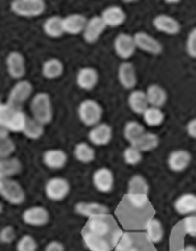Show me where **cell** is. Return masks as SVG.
Segmentation results:
<instances>
[{
	"label": "cell",
	"mask_w": 196,
	"mask_h": 251,
	"mask_svg": "<svg viewBox=\"0 0 196 251\" xmlns=\"http://www.w3.org/2000/svg\"><path fill=\"white\" fill-rule=\"evenodd\" d=\"M145 234L153 244L161 242L165 236V230L162 222L156 218H151L145 226Z\"/></svg>",
	"instance_id": "obj_31"
},
{
	"label": "cell",
	"mask_w": 196,
	"mask_h": 251,
	"mask_svg": "<svg viewBox=\"0 0 196 251\" xmlns=\"http://www.w3.org/2000/svg\"><path fill=\"white\" fill-rule=\"evenodd\" d=\"M166 2L170 4H174V3H179L180 1H178V0H172V1H166Z\"/></svg>",
	"instance_id": "obj_47"
},
{
	"label": "cell",
	"mask_w": 196,
	"mask_h": 251,
	"mask_svg": "<svg viewBox=\"0 0 196 251\" xmlns=\"http://www.w3.org/2000/svg\"><path fill=\"white\" fill-rule=\"evenodd\" d=\"M44 251H66V248L61 242L53 240L46 245Z\"/></svg>",
	"instance_id": "obj_44"
},
{
	"label": "cell",
	"mask_w": 196,
	"mask_h": 251,
	"mask_svg": "<svg viewBox=\"0 0 196 251\" xmlns=\"http://www.w3.org/2000/svg\"><path fill=\"white\" fill-rule=\"evenodd\" d=\"M122 234L109 215L88 219L81 232L83 241L90 251H113Z\"/></svg>",
	"instance_id": "obj_1"
},
{
	"label": "cell",
	"mask_w": 196,
	"mask_h": 251,
	"mask_svg": "<svg viewBox=\"0 0 196 251\" xmlns=\"http://www.w3.org/2000/svg\"><path fill=\"white\" fill-rule=\"evenodd\" d=\"M23 169L22 162L19 158L7 157L0 160V179H10L18 175Z\"/></svg>",
	"instance_id": "obj_30"
},
{
	"label": "cell",
	"mask_w": 196,
	"mask_h": 251,
	"mask_svg": "<svg viewBox=\"0 0 196 251\" xmlns=\"http://www.w3.org/2000/svg\"><path fill=\"white\" fill-rule=\"evenodd\" d=\"M186 130H187L188 135L191 138H193V139H196V118L189 121V123L187 124Z\"/></svg>",
	"instance_id": "obj_45"
},
{
	"label": "cell",
	"mask_w": 196,
	"mask_h": 251,
	"mask_svg": "<svg viewBox=\"0 0 196 251\" xmlns=\"http://www.w3.org/2000/svg\"><path fill=\"white\" fill-rule=\"evenodd\" d=\"M44 126L34 118H28L26 127L24 130V135L31 140H38L44 134Z\"/></svg>",
	"instance_id": "obj_36"
},
{
	"label": "cell",
	"mask_w": 196,
	"mask_h": 251,
	"mask_svg": "<svg viewBox=\"0 0 196 251\" xmlns=\"http://www.w3.org/2000/svg\"><path fill=\"white\" fill-rule=\"evenodd\" d=\"M134 40L137 48L152 55H159L164 50V46L161 42L150 34H147L145 32H138L135 34Z\"/></svg>",
	"instance_id": "obj_13"
},
{
	"label": "cell",
	"mask_w": 196,
	"mask_h": 251,
	"mask_svg": "<svg viewBox=\"0 0 196 251\" xmlns=\"http://www.w3.org/2000/svg\"><path fill=\"white\" fill-rule=\"evenodd\" d=\"M115 251H156V249L146 234L124 233Z\"/></svg>",
	"instance_id": "obj_3"
},
{
	"label": "cell",
	"mask_w": 196,
	"mask_h": 251,
	"mask_svg": "<svg viewBox=\"0 0 196 251\" xmlns=\"http://www.w3.org/2000/svg\"><path fill=\"white\" fill-rule=\"evenodd\" d=\"M176 211L181 216H196V194L184 193L174 203Z\"/></svg>",
	"instance_id": "obj_24"
},
{
	"label": "cell",
	"mask_w": 196,
	"mask_h": 251,
	"mask_svg": "<svg viewBox=\"0 0 196 251\" xmlns=\"http://www.w3.org/2000/svg\"><path fill=\"white\" fill-rule=\"evenodd\" d=\"M74 155L82 164H90L95 159V150L87 142H80L74 148Z\"/></svg>",
	"instance_id": "obj_33"
},
{
	"label": "cell",
	"mask_w": 196,
	"mask_h": 251,
	"mask_svg": "<svg viewBox=\"0 0 196 251\" xmlns=\"http://www.w3.org/2000/svg\"><path fill=\"white\" fill-rule=\"evenodd\" d=\"M128 104L133 112L136 115H143L149 107L146 92L142 90H133L128 97Z\"/></svg>",
	"instance_id": "obj_27"
},
{
	"label": "cell",
	"mask_w": 196,
	"mask_h": 251,
	"mask_svg": "<svg viewBox=\"0 0 196 251\" xmlns=\"http://www.w3.org/2000/svg\"><path fill=\"white\" fill-rule=\"evenodd\" d=\"M75 210L80 216L86 218H94V217H100L106 216L109 213V208L99 202H85L80 201L76 204Z\"/></svg>",
	"instance_id": "obj_23"
},
{
	"label": "cell",
	"mask_w": 196,
	"mask_h": 251,
	"mask_svg": "<svg viewBox=\"0 0 196 251\" xmlns=\"http://www.w3.org/2000/svg\"><path fill=\"white\" fill-rule=\"evenodd\" d=\"M33 89L34 87L31 82L27 80L18 81L9 91L7 102L17 108H22L23 104L31 97Z\"/></svg>",
	"instance_id": "obj_8"
},
{
	"label": "cell",
	"mask_w": 196,
	"mask_h": 251,
	"mask_svg": "<svg viewBox=\"0 0 196 251\" xmlns=\"http://www.w3.org/2000/svg\"><path fill=\"white\" fill-rule=\"evenodd\" d=\"M23 221L33 227H42L50 221L49 211L43 206H32L23 212Z\"/></svg>",
	"instance_id": "obj_14"
},
{
	"label": "cell",
	"mask_w": 196,
	"mask_h": 251,
	"mask_svg": "<svg viewBox=\"0 0 196 251\" xmlns=\"http://www.w3.org/2000/svg\"><path fill=\"white\" fill-rule=\"evenodd\" d=\"M16 151V144L9 137L0 139V157L7 158Z\"/></svg>",
	"instance_id": "obj_40"
},
{
	"label": "cell",
	"mask_w": 196,
	"mask_h": 251,
	"mask_svg": "<svg viewBox=\"0 0 196 251\" xmlns=\"http://www.w3.org/2000/svg\"><path fill=\"white\" fill-rule=\"evenodd\" d=\"M145 133L143 126L137 121H130L124 127V137L126 140L133 145L138 141L139 138Z\"/></svg>",
	"instance_id": "obj_35"
},
{
	"label": "cell",
	"mask_w": 196,
	"mask_h": 251,
	"mask_svg": "<svg viewBox=\"0 0 196 251\" xmlns=\"http://www.w3.org/2000/svg\"><path fill=\"white\" fill-rule=\"evenodd\" d=\"M118 79L120 84L125 89L131 90L134 89L137 85V74L132 62L124 61L119 66L118 69Z\"/></svg>",
	"instance_id": "obj_19"
},
{
	"label": "cell",
	"mask_w": 196,
	"mask_h": 251,
	"mask_svg": "<svg viewBox=\"0 0 196 251\" xmlns=\"http://www.w3.org/2000/svg\"><path fill=\"white\" fill-rule=\"evenodd\" d=\"M78 116L80 121L87 127H94L100 124L103 116V108L93 99H85L78 107Z\"/></svg>",
	"instance_id": "obj_5"
},
{
	"label": "cell",
	"mask_w": 196,
	"mask_h": 251,
	"mask_svg": "<svg viewBox=\"0 0 196 251\" xmlns=\"http://www.w3.org/2000/svg\"><path fill=\"white\" fill-rule=\"evenodd\" d=\"M28 117L22 108L12 106L8 102L0 105V127L12 133H23Z\"/></svg>",
	"instance_id": "obj_2"
},
{
	"label": "cell",
	"mask_w": 196,
	"mask_h": 251,
	"mask_svg": "<svg viewBox=\"0 0 196 251\" xmlns=\"http://www.w3.org/2000/svg\"><path fill=\"white\" fill-rule=\"evenodd\" d=\"M33 118L43 125L50 124L53 118V109L50 95L46 92H38L31 101Z\"/></svg>",
	"instance_id": "obj_4"
},
{
	"label": "cell",
	"mask_w": 196,
	"mask_h": 251,
	"mask_svg": "<svg viewBox=\"0 0 196 251\" xmlns=\"http://www.w3.org/2000/svg\"><path fill=\"white\" fill-rule=\"evenodd\" d=\"M144 123L149 127H157L161 126L165 121V114L162 108L149 106L142 115Z\"/></svg>",
	"instance_id": "obj_37"
},
{
	"label": "cell",
	"mask_w": 196,
	"mask_h": 251,
	"mask_svg": "<svg viewBox=\"0 0 196 251\" xmlns=\"http://www.w3.org/2000/svg\"><path fill=\"white\" fill-rule=\"evenodd\" d=\"M88 139L96 146L107 145L113 139V128L106 123L98 124L89 131Z\"/></svg>",
	"instance_id": "obj_17"
},
{
	"label": "cell",
	"mask_w": 196,
	"mask_h": 251,
	"mask_svg": "<svg viewBox=\"0 0 196 251\" xmlns=\"http://www.w3.org/2000/svg\"><path fill=\"white\" fill-rule=\"evenodd\" d=\"M92 182L97 191L101 193L112 192L115 186V176L108 168L97 169L92 175Z\"/></svg>",
	"instance_id": "obj_11"
},
{
	"label": "cell",
	"mask_w": 196,
	"mask_h": 251,
	"mask_svg": "<svg viewBox=\"0 0 196 251\" xmlns=\"http://www.w3.org/2000/svg\"><path fill=\"white\" fill-rule=\"evenodd\" d=\"M6 70L9 76L21 81L26 75V59L19 51H11L6 56Z\"/></svg>",
	"instance_id": "obj_12"
},
{
	"label": "cell",
	"mask_w": 196,
	"mask_h": 251,
	"mask_svg": "<svg viewBox=\"0 0 196 251\" xmlns=\"http://www.w3.org/2000/svg\"><path fill=\"white\" fill-rule=\"evenodd\" d=\"M16 230L12 226H5V227L1 230V233H0V241H1L3 244H9L11 242H14L16 239Z\"/></svg>",
	"instance_id": "obj_43"
},
{
	"label": "cell",
	"mask_w": 196,
	"mask_h": 251,
	"mask_svg": "<svg viewBox=\"0 0 196 251\" xmlns=\"http://www.w3.org/2000/svg\"><path fill=\"white\" fill-rule=\"evenodd\" d=\"M179 227L184 234L196 236V216H188L179 224Z\"/></svg>",
	"instance_id": "obj_41"
},
{
	"label": "cell",
	"mask_w": 196,
	"mask_h": 251,
	"mask_svg": "<svg viewBox=\"0 0 196 251\" xmlns=\"http://www.w3.org/2000/svg\"><path fill=\"white\" fill-rule=\"evenodd\" d=\"M145 92L149 106L157 108H162L165 106L168 100V94L162 86L157 84H151L147 87Z\"/></svg>",
	"instance_id": "obj_26"
},
{
	"label": "cell",
	"mask_w": 196,
	"mask_h": 251,
	"mask_svg": "<svg viewBox=\"0 0 196 251\" xmlns=\"http://www.w3.org/2000/svg\"><path fill=\"white\" fill-rule=\"evenodd\" d=\"M37 242L31 235H24L17 243V251H36Z\"/></svg>",
	"instance_id": "obj_39"
},
{
	"label": "cell",
	"mask_w": 196,
	"mask_h": 251,
	"mask_svg": "<svg viewBox=\"0 0 196 251\" xmlns=\"http://www.w3.org/2000/svg\"><path fill=\"white\" fill-rule=\"evenodd\" d=\"M101 19L105 23L106 27L117 28L122 26L127 19L125 10L119 5H110L106 7L101 14Z\"/></svg>",
	"instance_id": "obj_20"
},
{
	"label": "cell",
	"mask_w": 196,
	"mask_h": 251,
	"mask_svg": "<svg viewBox=\"0 0 196 251\" xmlns=\"http://www.w3.org/2000/svg\"><path fill=\"white\" fill-rule=\"evenodd\" d=\"M99 81V74L92 67L81 68L76 77V82L79 88L85 91H90L96 87Z\"/></svg>",
	"instance_id": "obj_18"
},
{
	"label": "cell",
	"mask_w": 196,
	"mask_h": 251,
	"mask_svg": "<svg viewBox=\"0 0 196 251\" xmlns=\"http://www.w3.org/2000/svg\"><path fill=\"white\" fill-rule=\"evenodd\" d=\"M149 184L141 175H134L128 183L127 194L135 195H148Z\"/></svg>",
	"instance_id": "obj_32"
},
{
	"label": "cell",
	"mask_w": 196,
	"mask_h": 251,
	"mask_svg": "<svg viewBox=\"0 0 196 251\" xmlns=\"http://www.w3.org/2000/svg\"><path fill=\"white\" fill-rule=\"evenodd\" d=\"M114 48L120 58L127 60L134 55L137 46L135 43L134 36L127 33H120L114 41Z\"/></svg>",
	"instance_id": "obj_10"
},
{
	"label": "cell",
	"mask_w": 196,
	"mask_h": 251,
	"mask_svg": "<svg viewBox=\"0 0 196 251\" xmlns=\"http://www.w3.org/2000/svg\"><path fill=\"white\" fill-rule=\"evenodd\" d=\"M170 251H196V246L191 245V244L184 245V246L181 245L180 247H177L175 249H172Z\"/></svg>",
	"instance_id": "obj_46"
},
{
	"label": "cell",
	"mask_w": 196,
	"mask_h": 251,
	"mask_svg": "<svg viewBox=\"0 0 196 251\" xmlns=\"http://www.w3.org/2000/svg\"><path fill=\"white\" fill-rule=\"evenodd\" d=\"M0 193L12 205H21L26 199V192L21 184L12 179H0Z\"/></svg>",
	"instance_id": "obj_7"
},
{
	"label": "cell",
	"mask_w": 196,
	"mask_h": 251,
	"mask_svg": "<svg viewBox=\"0 0 196 251\" xmlns=\"http://www.w3.org/2000/svg\"><path fill=\"white\" fill-rule=\"evenodd\" d=\"M191 160L192 157L188 150L176 149L169 154L167 164L172 172L181 173L190 166Z\"/></svg>",
	"instance_id": "obj_15"
},
{
	"label": "cell",
	"mask_w": 196,
	"mask_h": 251,
	"mask_svg": "<svg viewBox=\"0 0 196 251\" xmlns=\"http://www.w3.org/2000/svg\"><path fill=\"white\" fill-rule=\"evenodd\" d=\"M63 20L64 18L59 16H52L46 19L43 23L44 33L50 38H59L65 34Z\"/></svg>",
	"instance_id": "obj_29"
},
{
	"label": "cell",
	"mask_w": 196,
	"mask_h": 251,
	"mask_svg": "<svg viewBox=\"0 0 196 251\" xmlns=\"http://www.w3.org/2000/svg\"><path fill=\"white\" fill-rule=\"evenodd\" d=\"M106 29V25L99 16H94L88 20L87 25H86L85 30L83 32V38L84 40L89 43L93 44L98 41L100 36Z\"/></svg>",
	"instance_id": "obj_16"
},
{
	"label": "cell",
	"mask_w": 196,
	"mask_h": 251,
	"mask_svg": "<svg viewBox=\"0 0 196 251\" xmlns=\"http://www.w3.org/2000/svg\"><path fill=\"white\" fill-rule=\"evenodd\" d=\"M153 27L167 35H177L181 31V25L175 18L168 15H158L153 19Z\"/></svg>",
	"instance_id": "obj_21"
},
{
	"label": "cell",
	"mask_w": 196,
	"mask_h": 251,
	"mask_svg": "<svg viewBox=\"0 0 196 251\" xmlns=\"http://www.w3.org/2000/svg\"><path fill=\"white\" fill-rule=\"evenodd\" d=\"M122 155H124L125 162L129 166H137L142 160V152L134 145L128 146Z\"/></svg>",
	"instance_id": "obj_38"
},
{
	"label": "cell",
	"mask_w": 196,
	"mask_h": 251,
	"mask_svg": "<svg viewBox=\"0 0 196 251\" xmlns=\"http://www.w3.org/2000/svg\"><path fill=\"white\" fill-rule=\"evenodd\" d=\"M65 67L63 61L58 58H49L42 65V76L47 80H55L64 74Z\"/></svg>",
	"instance_id": "obj_28"
},
{
	"label": "cell",
	"mask_w": 196,
	"mask_h": 251,
	"mask_svg": "<svg viewBox=\"0 0 196 251\" xmlns=\"http://www.w3.org/2000/svg\"><path fill=\"white\" fill-rule=\"evenodd\" d=\"M87 22V18L81 14H71L63 20L64 31L66 34L79 35L84 32Z\"/></svg>",
	"instance_id": "obj_25"
},
{
	"label": "cell",
	"mask_w": 196,
	"mask_h": 251,
	"mask_svg": "<svg viewBox=\"0 0 196 251\" xmlns=\"http://www.w3.org/2000/svg\"><path fill=\"white\" fill-rule=\"evenodd\" d=\"M43 0H15L10 3V9L16 16L22 18H36L45 11Z\"/></svg>",
	"instance_id": "obj_6"
},
{
	"label": "cell",
	"mask_w": 196,
	"mask_h": 251,
	"mask_svg": "<svg viewBox=\"0 0 196 251\" xmlns=\"http://www.w3.org/2000/svg\"><path fill=\"white\" fill-rule=\"evenodd\" d=\"M44 165L51 170L63 169L68 162V155L63 149H48L42 156Z\"/></svg>",
	"instance_id": "obj_22"
},
{
	"label": "cell",
	"mask_w": 196,
	"mask_h": 251,
	"mask_svg": "<svg viewBox=\"0 0 196 251\" xmlns=\"http://www.w3.org/2000/svg\"><path fill=\"white\" fill-rule=\"evenodd\" d=\"M186 51L190 57L196 59V27L193 28L187 36Z\"/></svg>",
	"instance_id": "obj_42"
},
{
	"label": "cell",
	"mask_w": 196,
	"mask_h": 251,
	"mask_svg": "<svg viewBox=\"0 0 196 251\" xmlns=\"http://www.w3.org/2000/svg\"><path fill=\"white\" fill-rule=\"evenodd\" d=\"M71 186L68 180L61 177H53L45 184V194L52 201L64 200L70 193Z\"/></svg>",
	"instance_id": "obj_9"
},
{
	"label": "cell",
	"mask_w": 196,
	"mask_h": 251,
	"mask_svg": "<svg viewBox=\"0 0 196 251\" xmlns=\"http://www.w3.org/2000/svg\"><path fill=\"white\" fill-rule=\"evenodd\" d=\"M158 144H159V138L156 134L151 132H145L139 138L138 141L133 145L135 147H137L141 152H148L157 148Z\"/></svg>",
	"instance_id": "obj_34"
}]
</instances>
